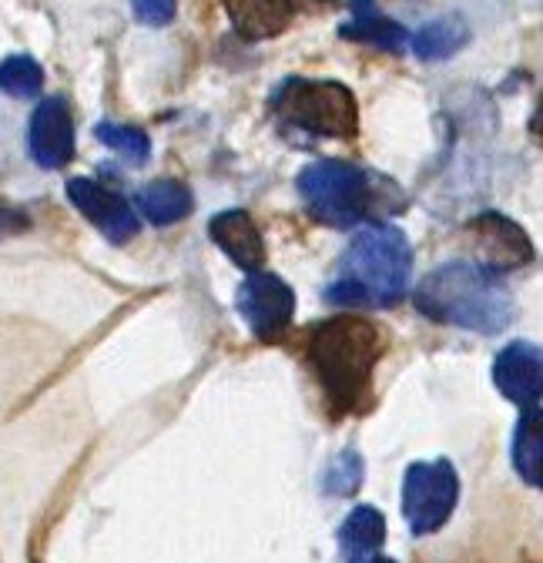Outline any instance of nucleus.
I'll use <instances>...</instances> for the list:
<instances>
[{"label":"nucleus","instance_id":"nucleus-11","mask_svg":"<svg viewBox=\"0 0 543 563\" xmlns=\"http://www.w3.org/2000/svg\"><path fill=\"white\" fill-rule=\"evenodd\" d=\"M473 239L480 245L484 255V268L490 272H507V268H520L530 262L533 249L530 239L523 235V229L517 222H510L507 216H497V211H487L477 222L469 225Z\"/></svg>","mask_w":543,"mask_h":563},{"label":"nucleus","instance_id":"nucleus-4","mask_svg":"<svg viewBox=\"0 0 543 563\" xmlns=\"http://www.w3.org/2000/svg\"><path fill=\"white\" fill-rule=\"evenodd\" d=\"M299 195L312 219L332 229H353L383 211H392V198H402L396 185L379 181L350 162H315L299 175Z\"/></svg>","mask_w":543,"mask_h":563},{"label":"nucleus","instance_id":"nucleus-12","mask_svg":"<svg viewBox=\"0 0 543 563\" xmlns=\"http://www.w3.org/2000/svg\"><path fill=\"white\" fill-rule=\"evenodd\" d=\"M209 235H212V242H215L242 272L262 268V262H265V242H262V232H258V225L252 222L248 211H242V208L222 211V216H215V219L209 222Z\"/></svg>","mask_w":543,"mask_h":563},{"label":"nucleus","instance_id":"nucleus-21","mask_svg":"<svg viewBox=\"0 0 543 563\" xmlns=\"http://www.w3.org/2000/svg\"><path fill=\"white\" fill-rule=\"evenodd\" d=\"M134 18L148 27H165L175 18V0H131Z\"/></svg>","mask_w":543,"mask_h":563},{"label":"nucleus","instance_id":"nucleus-15","mask_svg":"<svg viewBox=\"0 0 543 563\" xmlns=\"http://www.w3.org/2000/svg\"><path fill=\"white\" fill-rule=\"evenodd\" d=\"M386 540V520L376 507H356L339 530L343 563H369Z\"/></svg>","mask_w":543,"mask_h":563},{"label":"nucleus","instance_id":"nucleus-16","mask_svg":"<svg viewBox=\"0 0 543 563\" xmlns=\"http://www.w3.org/2000/svg\"><path fill=\"white\" fill-rule=\"evenodd\" d=\"M138 208H142V216L152 222V225H171V222H181L191 216V208H195V198L191 191L181 185V181H152L138 191Z\"/></svg>","mask_w":543,"mask_h":563},{"label":"nucleus","instance_id":"nucleus-14","mask_svg":"<svg viewBox=\"0 0 543 563\" xmlns=\"http://www.w3.org/2000/svg\"><path fill=\"white\" fill-rule=\"evenodd\" d=\"M339 37L359 41V44H373V47L389 51V54H402L406 44H410V34H406V27L396 24L392 18H386L376 8V0H353V18H350V24L339 27Z\"/></svg>","mask_w":543,"mask_h":563},{"label":"nucleus","instance_id":"nucleus-6","mask_svg":"<svg viewBox=\"0 0 543 563\" xmlns=\"http://www.w3.org/2000/svg\"><path fill=\"white\" fill-rule=\"evenodd\" d=\"M459 500V476L453 463H413L402 479V514L410 520V530L426 537L443 530V523L453 517Z\"/></svg>","mask_w":543,"mask_h":563},{"label":"nucleus","instance_id":"nucleus-20","mask_svg":"<svg viewBox=\"0 0 543 563\" xmlns=\"http://www.w3.org/2000/svg\"><path fill=\"white\" fill-rule=\"evenodd\" d=\"M44 88V70L34 57L14 54L0 60V91L11 98H34Z\"/></svg>","mask_w":543,"mask_h":563},{"label":"nucleus","instance_id":"nucleus-19","mask_svg":"<svg viewBox=\"0 0 543 563\" xmlns=\"http://www.w3.org/2000/svg\"><path fill=\"white\" fill-rule=\"evenodd\" d=\"M95 134H98V141H101L104 148L118 152V155H121L124 162H131V165H145L148 155H152V141H148V134H145L142 128H134V124L104 121V124L95 128Z\"/></svg>","mask_w":543,"mask_h":563},{"label":"nucleus","instance_id":"nucleus-1","mask_svg":"<svg viewBox=\"0 0 543 563\" xmlns=\"http://www.w3.org/2000/svg\"><path fill=\"white\" fill-rule=\"evenodd\" d=\"M383 352L386 335L363 316H335L309 332V363L335 416H353L366 406Z\"/></svg>","mask_w":543,"mask_h":563},{"label":"nucleus","instance_id":"nucleus-7","mask_svg":"<svg viewBox=\"0 0 543 563\" xmlns=\"http://www.w3.org/2000/svg\"><path fill=\"white\" fill-rule=\"evenodd\" d=\"M239 316L248 322V329L262 342H276L289 332L296 316V292L272 272H248V278L239 286L235 296Z\"/></svg>","mask_w":543,"mask_h":563},{"label":"nucleus","instance_id":"nucleus-5","mask_svg":"<svg viewBox=\"0 0 543 563\" xmlns=\"http://www.w3.org/2000/svg\"><path fill=\"white\" fill-rule=\"evenodd\" d=\"M276 114L319 137H353L359 131V108L346 85L339 81H309L289 78L276 95H272Z\"/></svg>","mask_w":543,"mask_h":563},{"label":"nucleus","instance_id":"nucleus-3","mask_svg":"<svg viewBox=\"0 0 543 563\" xmlns=\"http://www.w3.org/2000/svg\"><path fill=\"white\" fill-rule=\"evenodd\" d=\"M417 309L443 325L497 335L513 319V299L497 272L480 262H450L430 272L417 289Z\"/></svg>","mask_w":543,"mask_h":563},{"label":"nucleus","instance_id":"nucleus-22","mask_svg":"<svg viewBox=\"0 0 543 563\" xmlns=\"http://www.w3.org/2000/svg\"><path fill=\"white\" fill-rule=\"evenodd\" d=\"M27 225V216L24 211H14V208H0V239H8L14 232H24Z\"/></svg>","mask_w":543,"mask_h":563},{"label":"nucleus","instance_id":"nucleus-8","mask_svg":"<svg viewBox=\"0 0 543 563\" xmlns=\"http://www.w3.org/2000/svg\"><path fill=\"white\" fill-rule=\"evenodd\" d=\"M67 198H71V205L111 245H128L134 235L142 232V222H138V216H134V208L121 195H114L111 188H104L91 178L67 181Z\"/></svg>","mask_w":543,"mask_h":563},{"label":"nucleus","instance_id":"nucleus-2","mask_svg":"<svg viewBox=\"0 0 543 563\" xmlns=\"http://www.w3.org/2000/svg\"><path fill=\"white\" fill-rule=\"evenodd\" d=\"M413 275V249L396 225L369 222L353 245L346 249L332 286L325 289V302L359 309V306H396Z\"/></svg>","mask_w":543,"mask_h":563},{"label":"nucleus","instance_id":"nucleus-13","mask_svg":"<svg viewBox=\"0 0 543 563\" xmlns=\"http://www.w3.org/2000/svg\"><path fill=\"white\" fill-rule=\"evenodd\" d=\"M239 37L265 41L276 37L292 21V0H222Z\"/></svg>","mask_w":543,"mask_h":563},{"label":"nucleus","instance_id":"nucleus-17","mask_svg":"<svg viewBox=\"0 0 543 563\" xmlns=\"http://www.w3.org/2000/svg\"><path fill=\"white\" fill-rule=\"evenodd\" d=\"M513 466L523 483L540 486L543 483V416L540 406L523 409V419L513 433Z\"/></svg>","mask_w":543,"mask_h":563},{"label":"nucleus","instance_id":"nucleus-9","mask_svg":"<svg viewBox=\"0 0 543 563\" xmlns=\"http://www.w3.org/2000/svg\"><path fill=\"white\" fill-rule=\"evenodd\" d=\"M27 145H31V158L41 168H64L75 158V118L60 95L44 98L37 104L27 131Z\"/></svg>","mask_w":543,"mask_h":563},{"label":"nucleus","instance_id":"nucleus-10","mask_svg":"<svg viewBox=\"0 0 543 563\" xmlns=\"http://www.w3.org/2000/svg\"><path fill=\"white\" fill-rule=\"evenodd\" d=\"M540 376H543V366H540V349L533 342H510L497 363H494V383L497 389L517 402L520 409H533L540 406Z\"/></svg>","mask_w":543,"mask_h":563},{"label":"nucleus","instance_id":"nucleus-23","mask_svg":"<svg viewBox=\"0 0 543 563\" xmlns=\"http://www.w3.org/2000/svg\"><path fill=\"white\" fill-rule=\"evenodd\" d=\"M369 563H396V560H386V556H373Z\"/></svg>","mask_w":543,"mask_h":563},{"label":"nucleus","instance_id":"nucleus-18","mask_svg":"<svg viewBox=\"0 0 543 563\" xmlns=\"http://www.w3.org/2000/svg\"><path fill=\"white\" fill-rule=\"evenodd\" d=\"M469 41V27L463 18L450 14V18H440L433 24H426L417 37H413V51L417 57L423 60H446L453 57L456 51H463Z\"/></svg>","mask_w":543,"mask_h":563}]
</instances>
